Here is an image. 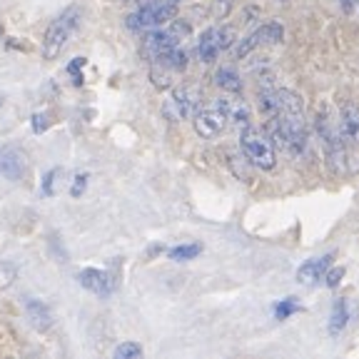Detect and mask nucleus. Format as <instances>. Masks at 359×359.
Masks as SVG:
<instances>
[{
	"mask_svg": "<svg viewBox=\"0 0 359 359\" xmlns=\"http://www.w3.org/2000/svg\"><path fill=\"white\" fill-rule=\"evenodd\" d=\"M48 125H50V120H48V112H35L33 115V130L35 133H43V130H48Z\"/></svg>",
	"mask_w": 359,
	"mask_h": 359,
	"instance_id": "nucleus-25",
	"label": "nucleus"
},
{
	"mask_svg": "<svg viewBox=\"0 0 359 359\" xmlns=\"http://www.w3.org/2000/svg\"><path fill=\"white\" fill-rule=\"evenodd\" d=\"M342 277H344V269H342V267L330 269V272H327V287H337Z\"/></svg>",
	"mask_w": 359,
	"mask_h": 359,
	"instance_id": "nucleus-28",
	"label": "nucleus"
},
{
	"mask_svg": "<svg viewBox=\"0 0 359 359\" xmlns=\"http://www.w3.org/2000/svg\"><path fill=\"white\" fill-rule=\"evenodd\" d=\"M282 38H285V30H282L280 22H267V25L255 30L250 38L237 45V57H247L255 48H259V45H280Z\"/></svg>",
	"mask_w": 359,
	"mask_h": 359,
	"instance_id": "nucleus-6",
	"label": "nucleus"
},
{
	"mask_svg": "<svg viewBox=\"0 0 359 359\" xmlns=\"http://www.w3.org/2000/svg\"><path fill=\"white\" fill-rule=\"evenodd\" d=\"M215 83L222 90H227V93H240V88H242L240 75H237L232 67H219L217 73H215Z\"/></svg>",
	"mask_w": 359,
	"mask_h": 359,
	"instance_id": "nucleus-17",
	"label": "nucleus"
},
{
	"mask_svg": "<svg viewBox=\"0 0 359 359\" xmlns=\"http://www.w3.org/2000/svg\"><path fill=\"white\" fill-rule=\"evenodd\" d=\"M280 3H287V0H280Z\"/></svg>",
	"mask_w": 359,
	"mask_h": 359,
	"instance_id": "nucleus-33",
	"label": "nucleus"
},
{
	"mask_svg": "<svg viewBox=\"0 0 359 359\" xmlns=\"http://www.w3.org/2000/svg\"><path fill=\"white\" fill-rule=\"evenodd\" d=\"M85 65V57H75L70 65H67V73L73 75V83L75 85H83V75H80V67Z\"/></svg>",
	"mask_w": 359,
	"mask_h": 359,
	"instance_id": "nucleus-23",
	"label": "nucleus"
},
{
	"mask_svg": "<svg viewBox=\"0 0 359 359\" xmlns=\"http://www.w3.org/2000/svg\"><path fill=\"white\" fill-rule=\"evenodd\" d=\"M219 30L210 28L200 35V43H197V55H200L202 62H215V57L219 55Z\"/></svg>",
	"mask_w": 359,
	"mask_h": 359,
	"instance_id": "nucleus-13",
	"label": "nucleus"
},
{
	"mask_svg": "<svg viewBox=\"0 0 359 359\" xmlns=\"http://www.w3.org/2000/svg\"><path fill=\"white\" fill-rule=\"evenodd\" d=\"M80 22V8H67L55 22H50V28L43 38V57L45 60H55L62 50H65L67 40L73 35V30Z\"/></svg>",
	"mask_w": 359,
	"mask_h": 359,
	"instance_id": "nucleus-1",
	"label": "nucleus"
},
{
	"mask_svg": "<svg viewBox=\"0 0 359 359\" xmlns=\"http://www.w3.org/2000/svg\"><path fill=\"white\" fill-rule=\"evenodd\" d=\"M192 123H195V133L200 135V137H205V140H212V137H217V135L227 128V123H230V120H227V115H224V112L215 105V107H208V110L197 112Z\"/></svg>",
	"mask_w": 359,
	"mask_h": 359,
	"instance_id": "nucleus-7",
	"label": "nucleus"
},
{
	"mask_svg": "<svg viewBox=\"0 0 359 359\" xmlns=\"http://www.w3.org/2000/svg\"><path fill=\"white\" fill-rule=\"evenodd\" d=\"M352 320V304H349V297H339L334 304H332L330 312V334H342L344 327Z\"/></svg>",
	"mask_w": 359,
	"mask_h": 359,
	"instance_id": "nucleus-12",
	"label": "nucleus"
},
{
	"mask_svg": "<svg viewBox=\"0 0 359 359\" xmlns=\"http://www.w3.org/2000/svg\"><path fill=\"white\" fill-rule=\"evenodd\" d=\"M219 30V48H230L232 43H235V30L232 28H217Z\"/></svg>",
	"mask_w": 359,
	"mask_h": 359,
	"instance_id": "nucleus-27",
	"label": "nucleus"
},
{
	"mask_svg": "<svg viewBox=\"0 0 359 359\" xmlns=\"http://www.w3.org/2000/svg\"><path fill=\"white\" fill-rule=\"evenodd\" d=\"M0 38H3V25H0Z\"/></svg>",
	"mask_w": 359,
	"mask_h": 359,
	"instance_id": "nucleus-31",
	"label": "nucleus"
},
{
	"mask_svg": "<svg viewBox=\"0 0 359 359\" xmlns=\"http://www.w3.org/2000/svg\"><path fill=\"white\" fill-rule=\"evenodd\" d=\"M165 3H172V6H177V3H182V0H165Z\"/></svg>",
	"mask_w": 359,
	"mask_h": 359,
	"instance_id": "nucleus-30",
	"label": "nucleus"
},
{
	"mask_svg": "<svg viewBox=\"0 0 359 359\" xmlns=\"http://www.w3.org/2000/svg\"><path fill=\"white\" fill-rule=\"evenodd\" d=\"M78 282L85 287V290L95 292V294H112L115 292V287H118V280H115V275H110V272H105V269H83V272H78Z\"/></svg>",
	"mask_w": 359,
	"mask_h": 359,
	"instance_id": "nucleus-8",
	"label": "nucleus"
},
{
	"mask_svg": "<svg viewBox=\"0 0 359 359\" xmlns=\"http://www.w3.org/2000/svg\"><path fill=\"white\" fill-rule=\"evenodd\" d=\"M342 137L344 142H359V107L357 105H344L342 107Z\"/></svg>",
	"mask_w": 359,
	"mask_h": 359,
	"instance_id": "nucleus-15",
	"label": "nucleus"
},
{
	"mask_svg": "<svg viewBox=\"0 0 359 359\" xmlns=\"http://www.w3.org/2000/svg\"><path fill=\"white\" fill-rule=\"evenodd\" d=\"M175 15H177V6H172V3L140 6V11L128 18V28L137 30V33H142V30H157V28H163L165 22L172 20Z\"/></svg>",
	"mask_w": 359,
	"mask_h": 359,
	"instance_id": "nucleus-5",
	"label": "nucleus"
},
{
	"mask_svg": "<svg viewBox=\"0 0 359 359\" xmlns=\"http://www.w3.org/2000/svg\"><path fill=\"white\" fill-rule=\"evenodd\" d=\"M235 6V0H212V18H227Z\"/></svg>",
	"mask_w": 359,
	"mask_h": 359,
	"instance_id": "nucleus-22",
	"label": "nucleus"
},
{
	"mask_svg": "<svg viewBox=\"0 0 359 359\" xmlns=\"http://www.w3.org/2000/svg\"><path fill=\"white\" fill-rule=\"evenodd\" d=\"M240 145H242L245 157L252 165H257L259 170H275V163H277L275 147H272V140H269L264 133H259L252 125H247V128L242 130Z\"/></svg>",
	"mask_w": 359,
	"mask_h": 359,
	"instance_id": "nucleus-3",
	"label": "nucleus"
},
{
	"mask_svg": "<svg viewBox=\"0 0 359 359\" xmlns=\"http://www.w3.org/2000/svg\"><path fill=\"white\" fill-rule=\"evenodd\" d=\"M297 309H299L297 299H294V297H287V299H282V302L275 307V317H277V320H287V317H290V314H294Z\"/></svg>",
	"mask_w": 359,
	"mask_h": 359,
	"instance_id": "nucleus-20",
	"label": "nucleus"
},
{
	"mask_svg": "<svg viewBox=\"0 0 359 359\" xmlns=\"http://www.w3.org/2000/svg\"><path fill=\"white\" fill-rule=\"evenodd\" d=\"M200 252H202L200 245H180V247H172V250H170V259H175V262H185V259H195Z\"/></svg>",
	"mask_w": 359,
	"mask_h": 359,
	"instance_id": "nucleus-18",
	"label": "nucleus"
},
{
	"mask_svg": "<svg viewBox=\"0 0 359 359\" xmlns=\"http://www.w3.org/2000/svg\"><path fill=\"white\" fill-rule=\"evenodd\" d=\"M25 314H28L30 325H33L35 330H40V332L50 330L53 314L43 302H38V299H25Z\"/></svg>",
	"mask_w": 359,
	"mask_h": 359,
	"instance_id": "nucleus-14",
	"label": "nucleus"
},
{
	"mask_svg": "<svg viewBox=\"0 0 359 359\" xmlns=\"http://www.w3.org/2000/svg\"><path fill=\"white\" fill-rule=\"evenodd\" d=\"M112 357H115V359H140L142 357V347H140V344H135V342H123L120 347H115Z\"/></svg>",
	"mask_w": 359,
	"mask_h": 359,
	"instance_id": "nucleus-19",
	"label": "nucleus"
},
{
	"mask_svg": "<svg viewBox=\"0 0 359 359\" xmlns=\"http://www.w3.org/2000/svg\"><path fill=\"white\" fill-rule=\"evenodd\" d=\"M85 187H88V175H78V177H75V182H73V187H70V195L73 197H80L85 192Z\"/></svg>",
	"mask_w": 359,
	"mask_h": 359,
	"instance_id": "nucleus-26",
	"label": "nucleus"
},
{
	"mask_svg": "<svg viewBox=\"0 0 359 359\" xmlns=\"http://www.w3.org/2000/svg\"><path fill=\"white\" fill-rule=\"evenodd\" d=\"M200 102H202V90L197 85H180L172 90V95L165 100L163 112L165 118L180 123V120H190L200 112Z\"/></svg>",
	"mask_w": 359,
	"mask_h": 359,
	"instance_id": "nucleus-2",
	"label": "nucleus"
},
{
	"mask_svg": "<svg viewBox=\"0 0 359 359\" xmlns=\"http://www.w3.org/2000/svg\"><path fill=\"white\" fill-rule=\"evenodd\" d=\"M175 70L168 65L165 60H152V67H150V80H152V85L155 88H160V90H168V88H172V83H175Z\"/></svg>",
	"mask_w": 359,
	"mask_h": 359,
	"instance_id": "nucleus-16",
	"label": "nucleus"
},
{
	"mask_svg": "<svg viewBox=\"0 0 359 359\" xmlns=\"http://www.w3.org/2000/svg\"><path fill=\"white\" fill-rule=\"evenodd\" d=\"M57 177H60V170H50V172H48V175H45V180H43V195H48V197H50L53 195V192H55V190H53V185H55V180Z\"/></svg>",
	"mask_w": 359,
	"mask_h": 359,
	"instance_id": "nucleus-24",
	"label": "nucleus"
},
{
	"mask_svg": "<svg viewBox=\"0 0 359 359\" xmlns=\"http://www.w3.org/2000/svg\"><path fill=\"white\" fill-rule=\"evenodd\" d=\"M217 107L227 115L230 123L245 125V128L250 125V105H247V100H242L237 93H232V95H227V97H219Z\"/></svg>",
	"mask_w": 359,
	"mask_h": 359,
	"instance_id": "nucleus-11",
	"label": "nucleus"
},
{
	"mask_svg": "<svg viewBox=\"0 0 359 359\" xmlns=\"http://www.w3.org/2000/svg\"><path fill=\"white\" fill-rule=\"evenodd\" d=\"M25 168H28L25 155H22L18 147H11V145L0 147V177L18 182V180L25 175Z\"/></svg>",
	"mask_w": 359,
	"mask_h": 359,
	"instance_id": "nucleus-9",
	"label": "nucleus"
},
{
	"mask_svg": "<svg viewBox=\"0 0 359 359\" xmlns=\"http://www.w3.org/2000/svg\"><path fill=\"white\" fill-rule=\"evenodd\" d=\"M15 275H18V269L13 267V264H8V262L0 264V290L11 287L13 280H15Z\"/></svg>",
	"mask_w": 359,
	"mask_h": 359,
	"instance_id": "nucleus-21",
	"label": "nucleus"
},
{
	"mask_svg": "<svg viewBox=\"0 0 359 359\" xmlns=\"http://www.w3.org/2000/svg\"><path fill=\"white\" fill-rule=\"evenodd\" d=\"M339 3H342V8H344L347 15L359 18V0H339Z\"/></svg>",
	"mask_w": 359,
	"mask_h": 359,
	"instance_id": "nucleus-29",
	"label": "nucleus"
},
{
	"mask_svg": "<svg viewBox=\"0 0 359 359\" xmlns=\"http://www.w3.org/2000/svg\"><path fill=\"white\" fill-rule=\"evenodd\" d=\"M330 267H332V255H325V257H317V259H307V262L297 269V282L299 285H314V282L325 280Z\"/></svg>",
	"mask_w": 359,
	"mask_h": 359,
	"instance_id": "nucleus-10",
	"label": "nucleus"
},
{
	"mask_svg": "<svg viewBox=\"0 0 359 359\" xmlns=\"http://www.w3.org/2000/svg\"><path fill=\"white\" fill-rule=\"evenodd\" d=\"M190 33V28H187L185 22H175L170 30H147V35L142 38V55L147 57V60H157V57L168 55L170 50H175V48H180V43H182V38Z\"/></svg>",
	"mask_w": 359,
	"mask_h": 359,
	"instance_id": "nucleus-4",
	"label": "nucleus"
},
{
	"mask_svg": "<svg viewBox=\"0 0 359 359\" xmlns=\"http://www.w3.org/2000/svg\"><path fill=\"white\" fill-rule=\"evenodd\" d=\"M0 107H3V95H0Z\"/></svg>",
	"mask_w": 359,
	"mask_h": 359,
	"instance_id": "nucleus-32",
	"label": "nucleus"
}]
</instances>
